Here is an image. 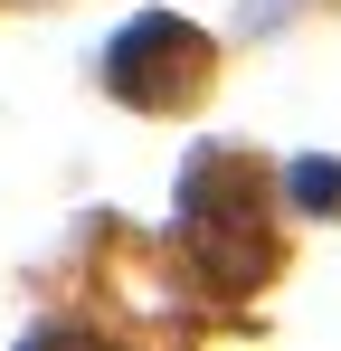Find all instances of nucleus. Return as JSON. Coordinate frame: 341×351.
Wrapping results in <instances>:
<instances>
[{
  "mask_svg": "<svg viewBox=\"0 0 341 351\" xmlns=\"http://www.w3.org/2000/svg\"><path fill=\"white\" fill-rule=\"evenodd\" d=\"M294 199L303 209H341V162H294Z\"/></svg>",
  "mask_w": 341,
  "mask_h": 351,
  "instance_id": "obj_2",
  "label": "nucleus"
},
{
  "mask_svg": "<svg viewBox=\"0 0 341 351\" xmlns=\"http://www.w3.org/2000/svg\"><path fill=\"white\" fill-rule=\"evenodd\" d=\"M199 66H209V38H199L190 19H133V29L114 38V58H105V86L123 105H162V95H180Z\"/></svg>",
  "mask_w": 341,
  "mask_h": 351,
  "instance_id": "obj_1",
  "label": "nucleus"
}]
</instances>
